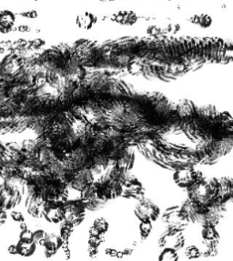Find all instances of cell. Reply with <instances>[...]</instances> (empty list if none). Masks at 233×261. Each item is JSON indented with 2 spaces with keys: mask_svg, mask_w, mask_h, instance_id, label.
Listing matches in <instances>:
<instances>
[{
  "mask_svg": "<svg viewBox=\"0 0 233 261\" xmlns=\"http://www.w3.org/2000/svg\"><path fill=\"white\" fill-rule=\"evenodd\" d=\"M219 189V180L215 177H211L208 179L204 178L202 181L196 182L187 190L189 194V198L199 204L209 206L217 202Z\"/></svg>",
  "mask_w": 233,
  "mask_h": 261,
  "instance_id": "1",
  "label": "cell"
},
{
  "mask_svg": "<svg viewBox=\"0 0 233 261\" xmlns=\"http://www.w3.org/2000/svg\"><path fill=\"white\" fill-rule=\"evenodd\" d=\"M204 178L202 172L196 170L192 167L177 169L173 175L174 181L182 189H188L196 182L202 181Z\"/></svg>",
  "mask_w": 233,
  "mask_h": 261,
  "instance_id": "2",
  "label": "cell"
},
{
  "mask_svg": "<svg viewBox=\"0 0 233 261\" xmlns=\"http://www.w3.org/2000/svg\"><path fill=\"white\" fill-rule=\"evenodd\" d=\"M136 217L140 221H156L161 214V210L157 204L148 198L140 199L134 210Z\"/></svg>",
  "mask_w": 233,
  "mask_h": 261,
  "instance_id": "3",
  "label": "cell"
},
{
  "mask_svg": "<svg viewBox=\"0 0 233 261\" xmlns=\"http://www.w3.org/2000/svg\"><path fill=\"white\" fill-rule=\"evenodd\" d=\"M65 206V221L70 224L73 227L81 224L85 218V205L81 201V199L75 200L72 202H67L64 204Z\"/></svg>",
  "mask_w": 233,
  "mask_h": 261,
  "instance_id": "4",
  "label": "cell"
},
{
  "mask_svg": "<svg viewBox=\"0 0 233 261\" xmlns=\"http://www.w3.org/2000/svg\"><path fill=\"white\" fill-rule=\"evenodd\" d=\"M208 206L196 202L191 198H188L180 206V214L188 222H197L199 215L206 212Z\"/></svg>",
  "mask_w": 233,
  "mask_h": 261,
  "instance_id": "5",
  "label": "cell"
},
{
  "mask_svg": "<svg viewBox=\"0 0 233 261\" xmlns=\"http://www.w3.org/2000/svg\"><path fill=\"white\" fill-rule=\"evenodd\" d=\"M64 204L56 201H45L43 206V215L52 223H60L65 219Z\"/></svg>",
  "mask_w": 233,
  "mask_h": 261,
  "instance_id": "6",
  "label": "cell"
},
{
  "mask_svg": "<svg viewBox=\"0 0 233 261\" xmlns=\"http://www.w3.org/2000/svg\"><path fill=\"white\" fill-rule=\"evenodd\" d=\"M94 181H95V178L90 169L83 168L75 173L72 180L69 183V186L74 190L81 191L87 186L91 185Z\"/></svg>",
  "mask_w": 233,
  "mask_h": 261,
  "instance_id": "7",
  "label": "cell"
},
{
  "mask_svg": "<svg viewBox=\"0 0 233 261\" xmlns=\"http://www.w3.org/2000/svg\"><path fill=\"white\" fill-rule=\"evenodd\" d=\"M219 180L220 189L217 196V202L226 204L232 198L233 182L230 177H221Z\"/></svg>",
  "mask_w": 233,
  "mask_h": 261,
  "instance_id": "8",
  "label": "cell"
},
{
  "mask_svg": "<svg viewBox=\"0 0 233 261\" xmlns=\"http://www.w3.org/2000/svg\"><path fill=\"white\" fill-rule=\"evenodd\" d=\"M201 236H202L204 248H210V249L217 248L220 240V235L215 227L204 226L201 230Z\"/></svg>",
  "mask_w": 233,
  "mask_h": 261,
  "instance_id": "9",
  "label": "cell"
},
{
  "mask_svg": "<svg viewBox=\"0 0 233 261\" xmlns=\"http://www.w3.org/2000/svg\"><path fill=\"white\" fill-rule=\"evenodd\" d=\"M63 242V240L60 237L56 236L54 234H47L46 238L41 240L39 244L42 245L45 248V252L47 254V257H50L57 252L58 249L61 248Z\"/></svg>",
  "mask_w": 233,
  "mask_h": 261,
  "instance_id": "10",
  "label": "cell"
},
{
  "mask_svg": "<svg viewBox=\"0 0 233 261\" xmlns=\"http://www.w3.org/2000/svg\"><path fill=\"white\" fill-rule=\"evenodd\" d=\"M135 163V152L133 148H127L124 149L122 156L116 160L115 165L124 171H130Z\"/></svg>",
  "mask_w": 233,
  "mask_h": 261,
  "instance_id": "11",
  "label": "cell"
},
{
  "mask_svg": "<svg viewBox=\"0 0 233 261\" xmlns=\"http://www.w3.org/2000/svg\"><path fill=\"white\" fill-rule=\"evenodd\" d=\"M176 112L180 118H190L195 115L196 107L191 100L182 99L176 106Z\"/></svg>",
  "mask_w": 233,
  "mask_h": 261,
  "instance_id": "12",
  "label": "cell"
},
{
  "mask_svg": "<svg viewBox=\"0 0 233 261\" xmlns=\"http://www.w3.org/2000/svg\"><path fill=\"white\" fill-rule=\"evenodd\" d=\"M112 19L122 25H132L137 21L138 17L136 16L135 13L132 11H120L115 14Z\"/></svg>",
  "mask_w": 233,
  "mask_h": 261,
  "instance_id": "13",
  "label": "cell"
},
{
  "mask_svg": "<svg viewBox=\"0 0 233 261\" xmlns=\"http://www.w3.org/2000/svg\"><path fill=\"white\" fill-rule=\"evenodd\" d=\"M108 229H109L108 221H107L106 219L99 218V219L95 220L93 226L91 227L89 232H90L91 236L101 238L106 233Z\"/></svg>",
  "mask_w": 233,
  "mask_h": 261,
  "instance_id": "14",
  "label": "cell"
},
{
  "mask_svg": "<svg viewBox=\"0 0 233 261\" xmlns=\"http://www.w3.org/2000/svg\"><path fill=\"white\" fill-rule=\"evenodd\" d=\"M16 21V17L11 11L3 10L0 12V29L4 30H11Z\"/></svg>",
  "mask_w": 233,
  "mask_h": 261,
  "instance_id": "15",
  "label": "cell"
},
{
  "mask_svg": "<svg viewBox=\"0 0 233 261\" xmlns=\"http://www.w3.org/2000/svg\"><path fill=\"white\" fill-rule=\"evenodd\" d=\"M81 199L84 204L92 202L94 200L98 199V195H97V187L92 183L91 185L87 186L83 190H81Z\"/></svg>",
  "mask_w": 233,
  "mask_h": 261,
  "instance_id": "16",
  "label": "cell"
},
{
  "mask_svg": "<svg viewBox=\"0 0 233 261\" xmlns=\"http://www.w3.org/2000/svg\"><path fill=\"white\" fill-rule=\"evenodd\" d=\"M18 253L23 256H30L35 252L36 250V243L34 241H24L20 240V242L17 244Z\"/></svg>",
  "mask_w": 233,
  "mask_h": 261,
  "instance_id": "17",
  "label": "cell"
},
{
  "mask_svg": "<svg viewBox=\"0 0 233 261\" xmlns=\"http://www.w3.org/2000/svg\"><path fill=\"white\" fill-rule=\"evenodd\" d=\"M96 17L90 14V13H84L81 16H79L77 17V24L79 25L82 28V29H90L92 25H94V23H96Z\"/></svg>",
  "mask_w": 233,
  "mask_h": 261,
  "instance_id": "18",
  "label": "cell"
},
{
  "mask_svg": "<svg viewBox=\"0 0 233 261\" xmlns=\"http://www.w3.org/2000/svg\"><path fill=\"white\" fill-rule=\"evenodd\" d=\"M191 22L201 28H208L212 24V19L208 15H196L191 18Z\"/></svg>",
  "mask_w": 233,
  "mask_h": 261,
  "instance_id": "19",
  "label": "cell"
},
{
  "mask_svg": "<svg viewBox=\"0 0 233 261\" xmlns=\"http://www.w3.org/2000/svg\"><path fill=\"white\" fill-rule=\"evenodd\" d=\"M177 251L172 248H166L160 256V260H178Z\"/></svg>",
  "mask_w": 233,
  "mask_h": 261,
  "instance_id": "20",
  "label": "cell"
},
{
  "mask_svg": "<svg viewBox=\"0 0 233 261\" xmlns=\"http://www.w3.org/2000/svg\"><path fill=\"white\" fill-rule=\"evenodd\" d=\"M151 230H152L151 221H140V237L142 240H146L149 236Z\"/></svg>",
  "mask_w": 233,
  "mask_h": 261,
  "instance_id": "21",
  "label": "cell"
},
{
  "mask_svg": "<svg viewBox=\"0 0 233 261\" xmlns=\"http://www.w3.org/2000/svg\"><path fill=\"white\" fill-rule=\"evenodd\" d=\"M138 183H140V181H139V179L137 178V177H136V176H134V175H132V174H130V173H128V171H127V172H126V174H125V176H124V179H123V187L127 188V187H130V186L132 185H135V184H138Z\"/></svg>",
  "mask_w": 233,
  "mask_h": 261,
  "instance_id": "22",
  "label": "cell"
},
{
  "mask_svg": "<svg viewBox=\"0 0 233 261\" xmlns=\"http://www.w3.org/2000/svg\"><path fill=\"white\" fill-rule=\"evenodd\" d=\"M64 223L61 227V239L63 241H66L68 240V237L70 236L71 232H72L73 226H71L70 224L68 223L67 221L63 220Z\"/></svg>",
  "mask_w": 233,
  "mask_h": 261,
  "instance_id": "23",
  "label": "cell"
},
{
  "mask_svg": "<svg viewBox=\"0 0 233 261\" xmlns=\"http://www.w3.org/2000/svg\"><path fill=\"white\" fill-rule=\"evenodd\" d=\"M186 256L189 258H196V257H199L200 255V250H199L197 247H189L186 250Z\"/></svg>",
  "mask_w": 233,
  "mask_h": 261,
  "instance_id": "24",
  "label": "cell"
},
{
  "mask_svg": "<svg viewBox=\"0 0 233 261\" xmlns=\"http://www.w3.org/2000/svg\"><path fill=\"white\" fill-rule=\"evenodd\" d=\"M46 236H47V233L44 230L39 229V230H37V231L33 233V241L35 243H40V241L44 240Z\"/></svg>",
  "mask_w": 233,
  "mask_h": 261,
  "instance_id": "25",
  "label": "cell"
},
{
  "mask_svg": "<svg viewBox=\"0 0 233 261\" xmlns=\"http://www.w3.org/2000/svg\"><path fill=\"white\" fill-rule=\"evenodd\" d=\"M20 239H21V240H24V241H32L33 240V233L29 229H24L22 231Z\"/></svg>",
  "mask_w": 233,
  "mask_h": 261,
  "instance_id": "26",
  "label": "cell"
},
{
  "mask_svg": "<svg viewBox=\"0 0 233 261\" xmlns=\"http://www.w3.org/2000/svg\"><path fill=\"white\" fill-rule=\"evenodd\" d=\"M11 216H12L13 219L15 221H17V222H23L24 221V217L18 211H14L11 213Z\"/></svg>",
  "mask_w": 233,
  "mask_h": 261,
  "instance_id": "27",
  "label": "cell"
}]
</instances>
